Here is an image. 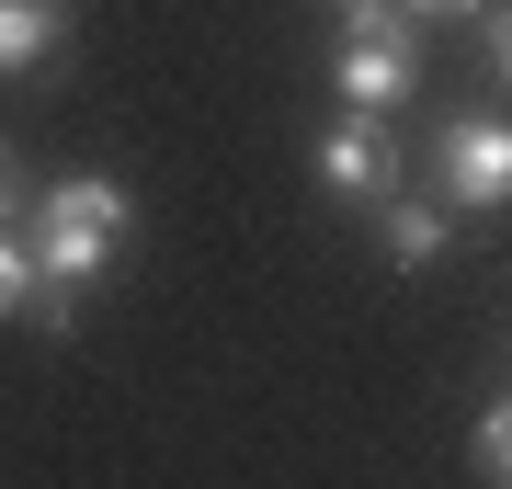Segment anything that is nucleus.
Masks as SVG:
<instances>
[{"label": "nucleus", "mask_w": 512, "mask_h": 489, "mask_svg": "<svg viewBox=\"0 0 512 489\" xmlns=\"http://www.w3.org/2000/svg\"><path fill=\"white\" fill-rule=\"evenodd\" d=\"M23 217H35V228H23L35 296H69V308H80V285H103V273H114V239L137 228V194L114 171H69V182H46ZM23 319H35V308H23Z\"/></svg>", "instance_id": "nucleus-1"}, {"label": "nucleus", "mask_w": 512, "mask_h": 489, "mask_svg": "<svg viewBox=\"0 0 512 489\" xmlns=\"http://www.w3.org/2000/svg\"><path fill=\"white\" fill-rule=\"evenodd\" d=\"M319 182L342 205H376L387 194V137H376V114H342V126L319 137Z\"/></svg>", "instance_id": "nucleus-4"}, {"label": "nucleus", "mask_w": 512, "mask_h": 489, "mask_svg": "<svg viewBox=\"0 0 512 489\" xmlns=\"http://www.w3.org/2000/svg\"><path fill=\"white\" fill-rule=\"evenodd\" d=\"M57 35H69V12L57 0H0V80H23V69H46Z\"/></svg>", "instance_id": "nucleus-5"}, {"label": "nucleus", "mask_w": 512, "mask_h": 489, "mask_svg": "<svg viewBox=\"0 0 512 489\" xmlns=\"http://www.w3.org/2000/svg\"><path fill=\"white\" fill-rule=\"evenodd\" d=\"M444 194H456L467 217H501V194H512V137L490 126V114L444 126Z\"/></svg>", "instance_id": "nucleus-3"}, {"label": "nucleus", "mask_w": 512, "mask_h": 489, "mask_svg": "<svg viewBox=\"0 0 512 489\" xmlns=\"http://www.w3.org/2000/svg\"><path fill=\"white\" fill-rule=\"evenodd\" d=\"M376 251L387 262H433L444 251V205L433 194H376Z\"/></svg>", "instance_id": "nucleus-6"}, {"label": "nucleus", "mask_w": 512, "mask_h": 489, "mask_svg": "<svg viewBox=\"0 0 512 489\" xmlns=\"http://www.w3.org/2000/svg\"><path fill=\"white\" fill-rule=\"evenodd\" d=\"M23 205H35V182H23V160H12V137H0V228H23Z\"/></svg>", "instance_id": "nucleus-9"}, {"label": "nucleus", "mask_w": 512, "mask_h": 489, "mask_svg": "<svg viewBox=\"0 0 512 489\" xmlns=\"http://www.w3.org/2000/svg\"><path fill=\"white\" fill-rule=\"evenodd\" d=\"M35 308V251H23V228H0V319Z\"/></svg>", "instance_id": "nucleus-8"}, {"label": "nucleus", "mask_w": 512, "mask_h": 489, "mask_svg": "<svg viewBox=\"0 0 512 489\" xmlns=\"http://www.w3.org/2000/svg\"><path fill=\"white\" fill-rule=\"evenodd\" d=\"M330 80H342V103H353V114H399L410 91H421L410 23L387 12V23H365V35H342V69H330Z\"/></svg>", "instance_id": "nucleus-2"}, {"label": "nucleus", "mask_w": 512, "mask_h": 489, "mask_svg": "<svg viewBox=\"0 0 512 489\" xmlns=\"http://www.w3.org/2000/svg\"><path fill=\"white\" fill-rule=\"evenodd\" d=\"M467 478H478V489H512V410H501V399L467 421Z\"/></svg>", "instance_id": "nucleus-7"}, {"label": "nucleus", "mask_w": 512, "mask_h": 489, "mask_svg": "<svg viewBox=\"0 0 512 489\" xmlns=\"http://www.w3.org/2000/svg\"><path fill=\"white\" fill-rule=\"evenodd\" d=\"M399 23H421V12H478V0H387Z\"/></svg>", "instance_id": "nucleus-10"}]
</instances>
